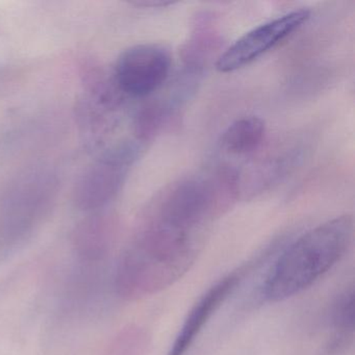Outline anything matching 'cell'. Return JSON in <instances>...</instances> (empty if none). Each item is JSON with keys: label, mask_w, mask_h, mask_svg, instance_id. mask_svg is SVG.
Here are the masks:
<instances>
[{"label": "cell", "mask_w": 355, "mask_h": 355, "mask_svg": "<svg viewBox=\"0 0 355 355\" xmlns=\"http://www.w3.org/2000/svg\"><path fill=\"white\" fill-rule=\"evenodd\" d=\"M202 236L151 222L116 268V293L128 301L155 294L180 279L196 261Z\"/></svg>", "instance_id": "obj_1"}, {"label": "cell", "mask_w": 355, "mask_h": 355, "mask_svg": "<svg viewBox=\"0 0 355 355\" xmlns=\"http://www.w3.org/2000/svg\"><path fill=\"white\" fill-rule=\"evenodd\" d=\"M353 234L352 216L343 215L299 236L268 273L261 288L263 298L279 302L313 286L344 257Z\"/></svg>", "instance_id": "obj_2"}, {"label": "cell", "mask_w": 355, "mask_h": 355, "mask_svg": "<svg viewBox=\"0 0 355 355\" xmlns=\"http://www.w3.org/2000/svg\"><path fill=\"white\" fill-rule=\"evenodd\" d=\"M309 18L311 12L300 9L259 24L230 45L218 58L216 68L221 73H230L250 65L300 30Z\"/></svg>", "instance_id": "obj_3"}, {"label": "cell", "mask_w": 355, "mask_h": 355, "mask_svg": "<svg viewBox=\"0 0 355 355\" xmlns=\"http://www.w3.org/2000/svg\"><path fill=\"white\" fill-rule=\"evenodd\" d=\"M171 66V53L165 47L150 43L135 45L118 59L116 84L130 96H149L165 84Z\"/></svg>", "instance_id": "obj_4"}, {"label": "cell", "mask_w": 355, "mask_h": 355, "mask_svg": "<svg viewBox=\"0 0 355 355\" xmlns=\"http://www.w3.org/2000/svg\"><path fill=\"white\" fill-rule=\"evenodd\" d=\"M211 190L200 180H187L168 194L155 223L178 232L202 236L203 223L211 213Z\"/></svg>", "instance_id": "obj_5"}, {"label": "cell", "mask_w": 355, "mask_h": 355, "mask_svg": "<svg viewBox=\"0 0 355 355\" xmlns=\"http://www.w3.org/2000/svg\"><path fill=\"white\" fill-rule=\"evenodd\" d=\"M136 155L132 145H121L105 155L80 182L78 205L84 209H96L109 202L119 190L125 169Z\"/></svg>", "instance_id": "obj_6"}, {"label": "cell", "mask_w": 355, "mask_h": 355, "mask_svg": "<svg viewBox=\"0 0 355 355\" xmlns=\"http://www.w3.org/2000/svg\"><path fill=\"white\" fill-rule=\"evenodd\" d=\"M241 276L232 273L207 291L188 313L168 355H184L215 311L238 286Z\"/></svg>", "instance_id": "obj_7"}, {"label": "cell", "mask_w": 355, "mask_h": 355, "mask_svg": "<svg viewBox=\"0 0 355 355\" xmlns=\"http://www.w3.org/2000/svg\"><path fill=\"white\" fill-rule=\"evenodd\" d=\"M113 228L103 219H91L76 230L73 247L78 257L87 263L103 261L113 245Z\"/></svg>", "instance_id": "obj_8"}, {"label": "cell", "mask_w": 355, "mask_h": 355, "mask_svg": "<svg viewBox=\"0 0 355 355\" xmlns=\"http://www.w3.org/2000/svg\"><path fill=\"white\" fill-rule=\"evenodd\" d=\"M265 121L257 116H246L232 122L222 135L221 146L230 155L254 153L265 140Z\"/></svg>", "instance_id": "obj_9"}, {"label": "cell", "mask_w": 355, "mask_h": 355, "mask_svg": "<svg viewBox=\"0 0 355 355\" xmlns=\"http://www.w3.org/2000/svg\"><path fill=\"white\" fill-rule=\"evenodd\" d=\"M330 320L334 336L329 347L332 350H336L348 344L349 338H352L354 325V290L352 286L343 291L334 301Z\"/></svg>", "instance_id": "obj_10"}, {"label": "cell", "mask_w": 355, "mask_h": 355, "mask_svg": "<svg viewBox=\"0 0 355 355\" xmlns=\"http://www.w3.org/2000/svg\"><path fill=\"white\" fill-rule=\"evenodd\" d=\"M147 346L146 332L137 326H128L112 338L103 355H145Z\"/></svg>", "instance_id": "obj_11"}, {"label": "cell", "mask_w": 355, "mask_h": 355, "mask_svg": "<svg viewBox=\"0 0 355 355\" xmlns=\"http://www.w3.org/2000/svg\"><path fill=\"white\" fill-rule=\"evenodd\" d=\"M137 6L145 8H166L168 6H173L174 3L172 1H141V3H137Z\"/></svg>", "instance_id": "obj_12"}]
</instances>
